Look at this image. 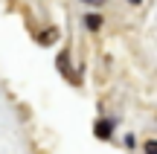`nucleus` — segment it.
Listing matches in <instances>:
<instances>
[{
	"label": "nucleus",
	"instance_id": "20e7f679",
	"mask_svg": "<svg viewBox=\"0 0 157 154\" xmlns=\"http://www.w3.org/2000/svg\"><path fill=\"white\" fill-rule=\"evenodd\" d=\"M131 3H140V0H131Z\"/></svg>",
	"mask_w": 157,
	"mask_h": 154
},
{
	"label": "nucleus",
	"instance_id": "f257e3e1",
	"mask_svg": "<svg viewBox=\"0 0 157 154\" xmlns=\"http://www.w3.org/2000/svg\"><path fill=\"white\" fill-rule=\"evenodd\" d=\"M108 134H111V122H99V125H96V137L108 140Z\"/></svg>",
	"mask_w": 157,
	"mask_h": 154
},
{
	"label": "nucleus",
	"instance_id": "39448f33",
	"mask_svg": "<svg viewBox=\"0 0 157 154\" xmlns=\"http://www.w3.org/2000/svg\"><path fill=\"white\" fill-rule=\"evenodd\" d=\"M87 3H96V0H87Z\"/></svg>",
	"mask_w": 157,
	"mask_h": 154
},
{
	"label": "nucleus",
	"instance_id": "f03ea898",
	"mask_svg": "<svg viewBox=\"0 0 157 154\" xmlns=\"http://www.w3.org/2000/svg\"><path fill=\"white\" fill-rule=\"evenodd\" d=\"M84 21H87V26H90V29H96V26L102 23V17H99V15H87Z\"/></svg>",
	"mask_w": 157,
	"mask_h": 154
},
{
	"label": "nucleus",
	"instance_id": "7ed1b4c3",
	"mask_svg": "<svg viewBox=\"0 0 157 154\" xmlns=\"http://www.w3.org/2000/svg\"><path fill=\"white\" fill-rule=\"evenodd\" d=\"M146 154H157V140H151V143H146Z\"/></svg>",
	"mask_w": 157,
	"mask_h": 154
}]
</instances>
